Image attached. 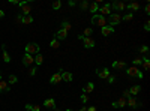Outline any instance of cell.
I'll use <instances>...</instances> for the list:
<instances>
[{"label":"cell","instance_id":"1","mask_svg":"<svg viewBox=\"0 0 150 111\" xmlns=\"http://www.w3.org/2000/svg\"><path fill=\"white\" fill-rule=\"evenodd\" d=\"M126 74H128V77H129V78H135V77H137V78H140V80H143V72H141L140 69H138V68L137 66H131V68H126Z\"/></svg>","mask_w":150,"mask_h":111},{"label":"cell","instance_id":"2","mask_svg":"<svg viewBox=\"0 0 150 111\" xmlns=\"http://www.w3.org/2000/svg\"><path fill=\"white\" fill-rule=\"evenodd\" d=\"M26 54H30V56H36L38 53H39V45L38 44H35V42H30V44H27L26 45Z\"/></svg>","mask_w":150,"mask_h":111},{"label":"cell","instance_id":"3","mask_svg":"<svg viewBox=\"0 0 150 111\" xmlns=\"http://www.w3.org/2000/svg\"><path fill=\"white\" fill-rule=\"evenodd\" d=\"M120 21H122V15L117 14V12H114V14L110 15V18H108V23H107V24L111 26V27H114V26L120 24Z\"/></svg>","mask_w":150,"mask_h":111},{"label":"cell","instance_id":"4","mask_svg":"<svg viewBox=\"0 0 150 111\" xmlns=\"http://www.w3.org/2000/svg\"><path fill=\"white\" fill-rule=\"evenodd\" d=\"M92 23L99 26V27H104V26H107V20H105V17H101L99 14H95L92 17Z\"/></svg>","mask_w":150,"mask_h":111},{"label":"cell","instance_id":"5","mask_svg":"<svg viewBox=\"0 0 150 111\" xmlns=\"http://www.w3.org/2000/svg\"><path fill=\"white\" fill-rule=\"evenodd\" d=\"M110 8H111V9H114V11H117V14H119V12H122V11L126 9V3H125V2H120V0H119V2H114L113 5H110Z\"/></svg>","mask_w":150,"mask_h":111},{"label":"cell","instance_id":"6","mask_svg":"<svg viewBox=\"0 0 150 111\" xmlns=\"http://www.w3.org/2000/svg\"><path fill=\"white\" fill-rule=\"evenodd\" d=\"M126 105H129L131 108H141V102H138L135 96H129L126 99Z\"/></svg>","mask_w":150,"mask_h":111},{"label":"cell","instance_id":"7","mask_svg":"<svg viewBox=\"0 0 150 111\" xmlns=\"http://www.w3.org/2000/svg\"><path fill=\"white\" fill-rule=\"evenodd\" d=\"M96 74H98V77H99V78H102V80H108V77L111 75L107 68H101V69L96 71Z\"/></svg>","mask_w":150,"mask_h":111},{"label":"cell","instance_id":"8","mask_svg":"<svg viewBox=\"0 0 150 111\" xmlns=\"http://www.w3.org/2000/svg\"><path fill=\"white\" fill-rule=\"evenodd\" d=\"M33 62H35L33 56H30V54H24V56H23V65H24V66H32Z\"/></svg>","mask_w":150,"mask_h":111},{"label":"cell","instance_id":"9","mask_svg":"<svg viewBox=\"0 0 150 111\" xmlns=\"http://www.w3.org/2000/svg\"><path fill=\"white\" fill-rule=\"evenodd\" d=\"M101 14V17H105V15H111V8H110V5H104V6H101L99 9H98Z\"/></svg>","mask_w":150,"mask_h":111},{"label":"cell","instance_id":"10","mask_svg":"<svg viewBox=\"0 0 150 111\" xmlns=\"http://www.w3.org/2000/svg\"><path fill=\"white\" fill-rule=\"evenodd\" d=\"M101 33L104 36H108V35H111V33H114V27H111V26H104V27H101Z\"/></svg>","mask_w":150,"mask_h":111},{"label":"cell","instance_id":"11","mask_svg":"<svg viewBox=\"0 0 150 111\" xmlns=\"http://www.w3.org/2000/svg\"><path fill=\"white\" fill-rule=\"evenodd\" d=\"M60 74H62V81H66V83H71L72 81V74L71 72H65V71H60Z\"/></svg>","mask_w":150,"mask_h":111},{"label":"cell","instance_id":"12","mask_svg":"<svg viewBox=\"0 0 150 111\" xmlns=\"http://www.w3.org/2000/svg\"><path fill=\"white\" fill-rule=\"evenodd\" d=\"M113 68L114 69H126V62L116 60V62H113Z\"/></svg>","mask_w":150,"mask_h":111},{"label":"cell","instance_id":"13","mask_svg":"<svg viewBox=\"0 0 150 111\" xmlns=\"http://www.w3.org/2000/svg\"><path fill=\"white\" fill-rule=\"evenodd\" d=\"M44 105H45V108H50V110H53V108H56V101L53 99V98H48V99H45V101H44Z\"/></svg>","mask_w":150,"mask_h":111},{"label":"cell","instance_id":"14","mask_svg":"<svg viewBox=\"0 0 150 111\" xmlns=\"http://www.w3.org/2000/svg\"><path fill=\"white\" fill-rule=\"evenodd\" d=\"M56 38L54 39H57V41H63V39H66V36H68V32H65V30H59V32H56V35H54Z\"/></svg>","mask_w":150,"mask_h":111},{"label":"cell","instance_id":"15","mask_svg":"<svg viewBox=\"0 0 150 111\" xmlns=\"http://www.w3.org/2000/svg\"><path fill=\"white\" fill-rule=\"evenodd\" d=\"M83 42H84V47L86 48H93L95 47V39L93 38H84Z\"/></svg>","mask_w":150,"mask_h":111},{"label":"cell","instance_id":"16","mask_svg":"<svg viewBox=\"0 0 150 111\" xmlns=\"http://www.w3.org/2000/svg\"><path fill=\"white\" fill-rule=\"evenodd\" d=\"M50 81H51V84H59V83L62 81V74H60V72L54 74V75L50 78Z\"/></svg>","mask_w":150,"mask_h":111},{"label":"cell","instance_id":"17","mask_svg":"<svg viewBox=\"0 0 150 111\" xmlns=\"http://www.w3.org/2000/svg\"><path fill=\"white\" fill-rule=\"evenodd\" d=\"M9 84H8V83H5L3 80L2 81H0V92H2V93H9Z\"/></svg>","mask_w":150,"mask_h":111},{"label":"cell","instance_id":"18","mask_svg":"<svg viewBox=\"0 0 150 111\" xmlns=\"http://www.w3.org/2000/svg\"><path fill=\"white\" fill-rule=\"evenodd\" d=\"M93 90H95V84L93 83H87L86 86L83 87V93H86V95H87V93H90V92H93Z\"/></svg>","mask_w":150,"mask_h":111},{"label":"cell","instance_id":"19","mask_svg":"<svg viewBox=\"0 0 150 111\" xmlns=\"http://www.w3.org/2000/svg\"><path fill=\"white\" fill-rule=\"evenodd\" d=\"M140 90H141V86H132L131 89H129V93H131V96H137L138 93H140Z\"/></svg>","mask_w":150,"mask_h":111},{"label":"cell","instance_id":"20","mask_svg":"<svg viewBox=\"0 0 150 111\" xmlns=\"http://www.w3.org/2000/svg\"><path fill=\"white\" fill-rule=\"evenodd\" d=\"M2 48H3V51H2V54H3V60H5L6 63H9V62H11V56H9V53L6 51V47H5V45H2Z\"/></svg>","mask_w":150,"mask_h":111},{"label":"cell","instance_id":"21","mask_svg":"<svg viewBox=\"0 0 150 111\" xmlns=\"http://www.w3.org/2000/svg\"><path fill=\"white\" fill-rule=\"evenodd\" d=\"M126 9H129V11H138V9H140V5H138L137 2L128 3V5H126Z\"/></svg>","mask_w":150,"mask_h":111},{"label":"cell","instance_id":"22","mask_svg":"<svg viewBox=\"0 0 150 111\" xmlns=\"http://www.w3.org/2000/svg\"><path fill=\"white\" fill-rule=\"evenodd\" d=\"M26 111H41L39 105H32V104H26Z\"/></svg>","mask_w":150,"mask_h":111},{"label":"cell","instance_id":"23","mask_svg":"<svg viewBox=\"0 0 150 111\" xmlns=\"http://www.w3.org/2000/svg\"><path fill=\"white\" fill-rule=\"evenodd\" d=\"M116 105H117V108H123V107H126V98L120 96V98H119V101L116 102Z\"/></svg>","mask_w":150,"mask_h":111},{"label":"cell","instance_id":"24","mask_svg":"<svg viewBox=\"0 0 150 111\" xmlns=\"http://www.w3.org/2000/svg\"><path fill=\"white\" fill-rule=\"evenodd\" d=\"M33 59H35V63H36V65H38V66H39V65H42V63H44V56H42V54H41V53H38V54H36V56H35V57H33Z\"/></svg>","mask_w":150,"mask_h":111},{"label":"cell","instance_id":"25","mask_svg":"<svg viewBox=\"0 0 150 111\" xmlns=\"http://www.w3.org/2000/svg\"><path fill=\"white\" fill-rule=\"evenodd\" d=\"M92 35H93V29H92V27H87V29L84 30V33H83L84 38H92Z\"/></svg>","mask_w":150,"mask_h":111},{"label":"cell","instance_id":"26","mask_svg":"<svg viewBox=\"0 0 150 111\" xmlns=\"http://www.w3.org/2000/svg\"><path fill=\"white\" fill-rule=\"evenodd\" d=\"M71 27H72V26H71V23H69V21H63V23H62V30L69 32V30H71Z\"/></svg>","mask_w":150,"mask_h":111},{"label":"cell","instance_id":"27","mask_svg":"<svg viewBox=\"0 0 150 111\" xmlns=\"http://www.w3.org/2000/svg\"><path fill=\"white\" fill-rule=\"evenodd\" d=\"M98 9H99V5L96 3V2L89 5V11H90V12H98Z\"/></svg>","mask_w":150,"mask_h":111},{"label":"cell","instance_id":"28","mask_svg":"<svg viewBox=\"0 0 150 111\" xmlns=\"http://www.w3.org/2000/svg\"><path fill=\"white\" fill-rule=\"evenodd\" d=\"M32 23H33V17H32V15L23 17V24H32Z\"/></svg>","mask_w":150,"mask_h":111},{"label":"cell","instance_id":"29","mask_svg":"<svg viewBox=\"0 0 150 111\" xmlns=\"http://www.w3.org/2000/svg\"><path fill=\"white\" fill-rule=\"evenodd\" d=\"M143 68H144L146 71L150 68V60H149V57H147V56H144V57H143Z\"/></svg>","mask_w":150,"mask_h":111},{"label":"cell","instance_id":"30","mask_svg":"<svg viewBox=\"0 0 150 111\" xmlns=\"http://www.w3.org/2000/svg\"><path fill=\"white\" fill-rule=\"evenodd\" d=\"M53 9H54V11H57V9H60V8H62V2H60V0H56V2H53Z\"/></svg>","mask_w":150,"mask_h":111},{"label":"cell","instance_id":"31","mask_svg":"<svg viewBox=\"0 0 150 111\" xmlns=\"http://www.w3.org/2000/svg\"><path fill=\"white\" fill-rule=\"evenodd\" d=\"M50 45H51V48H56V50H57V48L60 47V42H59L57 39H53V41L50 42Z\"/></svg>","mask_w":150,"mask_h":111},{"label":"cell","instance_id":"32","mask_svg":"<svg viewBox=\"0 0 150 111\" xmlns=\"http://www.w3.org/2000/svg\"><path fill=\"white\" fill-rule=\"evenodd\" d=\"M132 18H134V14H132V12H129V14H126L125 17H122V20H125V21H131Z\"/></svg>","mask_w":150,"mask_h":111},{"label":"cell","instance_id":"33","mask_svg":"<svg viewBox=\"0 0 150 111\" xmlns=\"http://www.w3.org/2000/svg\"><path fill=\"white\" fill-rule=\"evenodd\" d=\"M80 8H81L83 11H87V9H89V3H87L86 0H83V2L80 3Z\"/></svg>","mask_w":150,"mask_h":111},{"label":"cell","instance_id":"34","mask_svg":"<svg viewBox=\"0 0 150 111\" xmlns=\"http://www.w3.org/2000/svg\"><path fill=\"white\" fill-rule=\"evenodd\" d=\"M132 62H134V66H137V65H141V63H143V59H141V57H135Z\"/></svg>","mask_w":150,"mask_h":111},{"label":"cell","instance_id":"35","mask_svg":"<svg viewBox=\"0 0 150 111\" xmlns=\"http://www.w3.org/2000/svg\"><path fill=\"white\" fill-rule=\"evenodd\" d=\"M140 53H143V54H147V53H149V47H147V45H143V47L140 48Z\"/></svg>","mask_w":150,"mask_h":111},{"label":"cell","instance_id":"36","mask_svg":"<svg viewBox=\"0 0 150 111\" xmlns=\"http://www.w3.org/2000/svg\"><path fill=\"white\" fill-rule=\"evenodd\" d=\"M29 75H30V77H35V75H36V68H35V66L29 69Z\"/></svg>","mask_w":150,"mask_h":111},{"label":"cell","instance_id":"37","mask_svg":"<svg viewBox=\"0 0 150 111\" xmlns=\"http://www.w3.org/2000/svg\"><path fill=\"white\" fill-rule=\"evenodd\" d=\"M81 102H84V104H87V102H89V96H87L86 93H83V95H81Z\"/></svg>","mask_w":150,"mask_h":111},{"label":"cell","instance_id":"38","mask_svg":"<svg viewBox=\"0 0 150 111\" xmlns=\"http://www.w3.org/2000/svg\"><path fill=\"white\" fill-rule=\"evenodd\" d=\"M17 80H18V78H17V77H15V75H9V83H11V84H14V83H17Z\"/></svg>","mask_w":150,"mask_h":111},{"label":"cell","instance_id":"39","mask_svg":"<svg viewBox=\"0 0 150 111\" xmlns=\"http://www.w3.org/2000/svg\"><path fill=\"white\" fill-rule=\"evenodd\" d=\"M144 30H146V32L150 30V21H146V24H144Z\"/></svg>","mask_w":150,"mask_h":111},{"label":"cell","instance_id":"40","mask_svg":"<svg viewBox=\"0 0 150 111\" xmlns=\"http://www.w3.org/2000/svg\"><path fill=\"white\" fill-rule=\"evenodd\" d=\"M129 96H131V93H129V90H125V92H123V98H126V99H128Z\"/></svg>","mask_w":150,"mask_h":111},{"label":"cell","instance_id":"41","mask_svg":"<svg viewBox=\"0 0 150 111\" xmlns=\"http://www.w3.org/2000/svg\"><path fill=\"white\" fill-rule=\"evenodd\" d=\"M114 81H116V77H114V75H110V77H108V83H114Z\"/></svg>","mask_w":150,"mask_h":111},{"label":"cell","instance_id":"42","mask_svg":"<svg viewBox=\"0 0 150 111\" xmlns=\"http://www.w3.org/2000/svg\"><path fill=\"white\" fill-rule=\"evenodd\" d=\"M144 11H146V14H150V5H149V3L146 5V8H144Z\"/></svg>","mask_w":150,"mask_h":111},{"label":"cell","instance_id":"43","mask_svg":"<svg viewBox=\"0 0 150 111\" xmlns=\"http://www.w3.org/2000/svg\"><path fill=\"white\" fill-rule=\"evenodd\" d=\"M17 23H21V24H23V15H18V17H17Z\"/></svg>","mask_w":150,"mask_h":111},{"label":"cell","instance_id":"44","mask_svg":"<svg viewBox=\"0 0 150 111\" xmlns=\"http://www.w3.org/2000/svg\"><path fill=\"white\" fill-rule=\"evenodd\" d=\"M87 111H96V107H89V108H86Z\"/></svg>","mask_w":150,"mask_h":111},{"label":"cell","instance_id":"45","mask_svg":"<svg viewBox=\"0 0 150 111\" xmlns=\"http://www.w3.org/2000/svg\"><path fill=\"white\" fill-rule=\"evenodd\" d=\"M3 17H5V12H3L2 9H0V18H3Z\"/></svg>","mask_w":150,"mask_h":111},{"label":"cell","instance_id":"46","mask_svg":"<svg viewBox=\"0 0 150 111\" xmlns=\"http://www.w3.org/2000/svg\"><path fill=\"white\" fill-rule=\"evenodd\" d=\"M51 111H60V110H59V108H53Z\"/></svg>","mask_w":150,"mask_h":111},{"label":"cell","instance_id":"47","mask_svg":"<svg viewBox=\"0 0 150 111\" xmlns=\"http://www.w3.org/2000/svg\"><path fill=\"white\" fill-rule=\"evenodd\" d=\"M80 111H87V110H86V108H81V110H80Z\"/></svg>","mask_w":150,"mask_h":111},{"label":"cell","instance_id":"48","mask_svg":"<svg viewBox=\"0 0 150 111\" xmlns=\"http://www.w3.org/2000/svg\"><path fill=\"white\" fill-rule=\"evenodd\" d=\"M0 81H2V74H0Z\"/></svg>","mask_w":150,"mask_h":111},{"label":"cell","instance_id":"49","mask_svg":"<svg viewBox=\"0 0 150 111\" xmlns=\"http://www.w3.org/2000/svg\"><path fill=\"white\" fill-rule=\"evenodd\" d=\"M66 111H74V110H66Z\"/></svg>","mask_w":150,"mask_h":111}]
</instances>
